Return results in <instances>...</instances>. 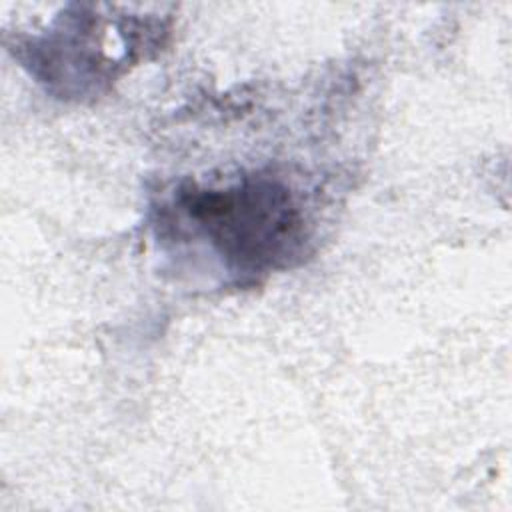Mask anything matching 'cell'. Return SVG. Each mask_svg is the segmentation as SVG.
<instances>
[{
    "label": "cell",
    "mask_w": 512,
    "mask_h": 512,
    "mask_svg": "<svg viewBox=\"0 0 512 512\" xmlns=\"http://www.w3.org/2000/svg\"><path fill=\"white\" fill-rule=\"evenodd\" d=\"M178 228L220 260L228 274L258 280L294 266L306 254L308 222L292 190L264 174L226 186H178L172 204Z\"/></svg>",
    "instance_id": "obj_1"
}]
</instances>
